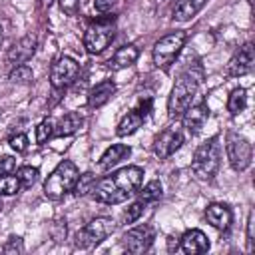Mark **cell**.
Listing matches in <instances>:
<instances>
[{
  "instance_id": "cell-1",
  "label": "cell",
  "mask_w": 255,
  "mask_h": 255,
  "mask_svg": "<svg viewBox=\"0 0 255 255\" xmlns=\"http://www.w3.org/2000/svg\"><path fill=\"white\" fill-rule=\"evenodd\" d=\"M141 181H143V169L137 165H128L114 171L112 175L98 179L92 187V195L96 201L106 205L124 203L139 189Z\"/></svg>"
},
{
  "instance_id": "cell-2",
  "label": "cell",
  "mask_w": 255,
  "mask_h": 255,
  "mask_svg": "<svg viewBox=\"0 0 255 255\" xmlns=\"http://www.w3.org/2000/svg\"><path fill=\"white\" fill-rule=\"evenodd\" d=\"M201 80H203V70L199 64L189 66L179 74V78L175 80V84L171 88L169 100H167V116L171 120L181 118L183 112L191 106V100L195 98Z\"/></svg>"
},
{
  "instance_id": "cell-3",
  "label": "cell",
  "mask_w": 255,
  "mask_h": 255,
  "mask_svg": "<svg viewBox=\"0 0 255 255\" xmlns=\"http://www.w3.org/2000/svg\"><path fill=\"white\" fill-rule=\"evenodd\" d=\"M78 177H80V171H78L76 163H72L70 159L60 161L58 167L48 175V179L44 183V195L52 201L64 199L76 187Z\"/></svg>"
},
{
  "instance_id": "cell-4",
  "label": "cell",
  "mask_w": 255,
  "mask_h": 255,
  "mask_svg": "<svg viewBox=\"0 0 255 255\" xmlns=\"http://www.w3.org/2000/svg\"><path fill=\"white\" fill-rule=\"evenodd\" d=\"M221 163V147L217 143V137H209L203 141L191 159V169L199 179H213Z\"/></svg>"
},
{
  "instance_id": "cell-5",
  "label": "cell",
  "mask_w": 255,
  "mask_h": 255,
  "mask_svg": "<svg viewBox=\"0 0 255 255\" xmlns=\"http://www.w3.org/2000/svg\"><path fill=\"white\" fill-rule=\"evenodd\" d=\"M116 36V18L106 16L94 20L84 34V48L88 54H102Z\"/></svg>"
},
{
  "instance_id": "cell-6",
  "label": "cell",
  "mask_w": 255,
  "mask_h": 255,
  "mask_svg": "<svg viewBox=\"0 0 255 255\" xmlns=\"http://www.w3.org/2000/svg\"><path fill=\"white\" fill-rule=\"evenodd\" d=\"M185 38L187 36L181 30L171 32V34L159 38L155 42V46H153V64L167 72L169 66L177 60V56H179V52H181V48L185 44Z\"/></svg>"
},
{
  "instance_id": "cell-7",
  "label": "cell",
  "mask_w": 255,
  "mask_h": 255,
  "mask_svg": "<svg viewBox=\"0 0 255 255\" xmlns=\"http://www.w3.org/2000/svg\"><path fill=\"white\" fill-rule=\"evenodd\" d=\"M114 231H116V221L112 217H96L76 233V247L80 249L94 247L106 237H110Z\"/></svg>"
},
{
  "instance_id": "cell-8",
  "label": "cell",
  "mask_w": 255,
  "mask_h": 255,
  "mask_svg": "<svg viewBox=\"0 0 255 255\" xmlns=\"http://www.w3.org/2000/svg\"><path fill=\"white\" fill-rule=\"evenodd\" d=\"M225 151H227V159L235 171H243L251 165V143L243 135L229 131L225 137Z\"/></svg>"
},
{
  "instance_id": "cell-9",
  "label": "cell",
  "mask_w": 255,
  "mask_h": 255,
  "mask_svg": "<svg viewBox=\"0 0 255 255\" xmlns=\"http://www.w3.org/2000/svg\"><path fill=\"white\" fill-rule=\"evenodd\" d=\"M80 74V66L76 60L68 58V56H62L54 62L52 66V72H50V84H52V90L54 92H64L66 88H70L76 78Z\"/></svg>"
},
{
  "instance_id": "cell-10",
  "label": "cell",
  "mask_w": 255,
  "mask_h": 255,
  "mask_svg": "<svg viewBox=\"0 0 255 255\" xmlns=\"http://www.w3.org/2000/svg\"><path fill=\"white\" fill-rule=\"evenodd\" d=\"M155 239V231L151 225H139V227H133L129 229L126 235H124V247L133 253V255H139V253H145L151 243Z\"/></svg>"
},
{
  "instance_id": "cell-11",
  "label": "cell",
  "mask_w": 255,
  "mask_h": 255,
  "mask_svg": "<svg viewBox=\"0 0 255 255\" xmlns=\"http://www.w3.org/2000/svg\"><path fill=\"white\" fill-rule=\"evenodd\" d=\"M149 110H151V98H143V100H139V104H137L131 112H128V114L122 118V122L118 124L116 133L122 135V137H124V135H131V133L143 124V120L147 118Z\"/></svg>"
},
{
  "instance_id": "cell-12",
  "label": "cell",
  "mask_w": 255,
  "mask_h": 255,
  "mask_svg": "<svg viewBox=\"0 0 255 255\" xmlns=\"http://www.w3.org/2000/svg\"><path fill=\"white\" fill-rule=\"evenodd\" d=\"M181 143H183V133L177 128H165L153 141V153L159 159H167L181 147Z\"/></svg>"
},
{
  "instance_id": "cell-13",
  "label": "cell",
  "mask_w": 255,
  "mask_h": 255,
  "mask_svg": "<svg viewBox=\"0 0 255 255\" xmlns=\"http://www.w3.org/2000/svg\"><path fill=\"white\" fill-rule=\"evenodd\" d=\"M253 62H255L253 44L247 42V44H243V46L233 54V58L229 60V64H227V76L239 78V76L249 74L251 68H253Z\"/></svg>"
},
{
  "instance_id": "cell-14",
  "label": "cell",
  "mask_w": 255,
  "mask_h": 255,
  "mask_svg": "<svg viewBox=\"0 0 255 255\" xmlns=\"http://www.w3.org/2000/svg\"><path fill=\"white\" fill-rule=\"evenodd\" d=\"M36 52V36L34 34H26L24 38H20L10 50H8V56L6 60L12 64V66H18V64H26Z\"/></svg>"
},
{
  "instance_id": "cell-15",
  "label": "cell",
  "mask_w": 255,
  "mask_h": 255,
  "mask_svg": "<svg viewBox=\"0 0 255 255\" xmlns=\"http://www.w3.org/2000/svg\"><path fill=\"white\" fill-rule=\"evenodd\" d=\"M181 118H183V128H185L191 135H195V133H199L201 128L205 126V122H207V118H209V108H207L205 102H199V104H195V106H189V108L183 112Z\"/></svg>"
},
{
  "instance_id": "cell-16",
  "label": "cell",
  "mask_w": 255,
  "mask_h": 255,
  "mask_svg": "<svg viewBox=\"0 0 255 255\" xmlns=\"http://www.w3.org/2000/svg\"><path fill=\"white\" fill-rule=\"evenodd\" d=\"M183 253L195 255V253H205L209 249V239L201 229H189L181 235V243H179Z\"/></svg>"
},
{
  "instance_id": "cell-17",
  "label": "cell",
  "mask_w": 255,
  "mask_h": 255,
  "mask_svg": "<svg viewBox=\"0 0 255 255\" xmlns=\"http://www.w3.org/2000/svg\"><path fill=\"white\" fill-rule=\"evenodd\" d=\"M205 219L219 231H225L229 229L231 225V219H233V213L231 209L225 205V203H209L205 207Z\"/></svg>"
},
{
  "instance_id": "cell-18",
  "label": "cell",
  "mask_w": 255,
  "mask_h": 255,
  "mask_svg": "<svg viewBox=\"0 0 255 255\" xmlns=\"http://www.w3.org/2000/svg\"><path fill=\"white\" fill-rule=\"evenodd\" d=\"M116 94V84L112 80H104L100 84H96L90 94H88V106L90 108H102L106 102H110V98Z\"/></svg>"
},
{
  "instance_id": "cell-19",
  "label": "cell",
  "mask_w": 255,
  "mask_h": 255,
  "mask_svg": "<svg viewBox=\"0 0 255 255\" xmlns=\"http://www.w3.org/2000/svg\"><path fill=\"white\" fill-rule=\"evenodd\" d=\"M129 153H131L129 145H126V143H114V145H110V147L102 153L98 167H100V169H110V167H114L116 163H120L122 159H126Z\"/></svg>"
},
{
  "instance_id": "cell-20",
  "label": "cell",
  "mask_w": 255,
  "mask_h": 255,
  "mask_svg": "<svg viewBox=\"0 0 255 255\" xmlns=\"http://www.w3.org/2000/svg\"><path fill=\"white\" fill-rule=\"evenodd\" d=\"M207 0H177L175 8H173V20L177 22H185V20H191L203 6H205Z\"/></svg>"
},
{
  "instance_id": "cell-21",
  "label": "cell",
  "mask_w": 255,
  "mask_h": 255,
  "mask_svg": "<svg viewBox=\"0 0 255 255\" xmlns=\"http://www.w3.org/2000/svg\"><path fill=\"white\" fill-rule=\"evenodd\" d=\"M137 56H139V50H137L133 44H128V46H122V48L116 50V54H114V58H112L110 64H112L116 70H122V68H128V66L135 64Z\"/></svg>"
},
{
  "instance_id": "cell-22",
  "label": "cell",
  "mask_w": 255,
  "mask_h": 255,
  "mask_svg": "<svg viewBox=\"0 0 255 255\" xmlns=\"http://www.w3.org/2000/svg\"><path fill=\"white\" fill-rule=\"evenodd\" d=\"M82 124H84L82 116L76 114V112H70V114H66V116L60 120L58 129H54V133H56V135H72V133H76V131L82 128Z\"/></svg>"
},
{
  "instance_id": "cell-23",
  "label": "cell",
  "mask_w": 255,
  "mask_h": 255,
  "mask_svg": "<svg viewBox=\"0 0 255 255\" xmlns=\"http://www.w3.org/2000/svg\"><path fill=\"white\" fill-rule=\"evenodd\" d=\"M245 104H247V94H245V90H243V88H237V90H233V92L229 94L227 110H229V114L237 116L239 112H243V110H245Z\"/></svg>"
},
{
  "instance_id": "cell-24",
  "label": "cell",
  "mask_w": 255,
  "mask_h": 255,
  "mask_svg": "<svg viewBox=\"0 0 255 255\" xmlns=\"http://www.w3.org/2000/svg\"><path fill=\"white\" fill-rule=\"evenodd\" d=\"M38 175H40L38 167H32V165H22V167L18 169V173H16V177H18L22 189L32 187V185L38 181Z\"/></svg>"
},
{
  "instance_id": "cell-25",
  "label": "cell",
  "mask_w": 255,
  "mask_h": 255,
  "mask_svg": "<svg viewBox=\"0 0 255 255\" xmlns=\"http://www.w3.org/2000/svg\"><path fill=\"white\" fill-rule=\"evenodd\" d=\"M161 197V183L157 179H151L143 185V189L139 191V201L147 203V201H155Z\"/></svg>"
},
{
  "instance_id": "cell-26",
  "label": "cell",
  "mask_w": 255,
  "mask_h": 255,
  "mask_svg": "<svg viewBox=\"0 0 255 255\" xmlns=\"http://www.w3.org/2000/svg\"><path fill=\"white\" fill-rule=\"evenodd\" d=\"M20 181L16 175H0V195H16L20 191Z\"/></svg>"
},
{
  "instance_id": "cell-27",
  "label": "cell",
  "mask_w": 255,
  "mask_h": 255,
  "mask_svg": "<svg viewBox=\"0 0 255 255\" xmlns=\"http://www.w3.org/2000/svg\"><path fill=\"white\" fill-rule=\"evenodd\" d=\"M10 80L14 82V84H30L32 80H34V74H32V70L26 66V64H18V66H14V70L10 72Z\"/></svg>"
},
{
  "instance_id": "cell-28",
  "label": "cell",
  "mask_w": 255,
  "mask_h": 255,
  "mask_svg": "<svg viewBox=\"0 0 255 255\" xmlns=\"http://www.w3.org/2000/svg\"><path fill=\"white\" fill-rule=\"evenodd\" d=\"M52 135H54V124H52V120L40 122L38 128H36V141L42 145V143H46Z\"/></svg>"
},
{
  "instance_id": "cell-29",
  "label": "cell",
  "mask_w": 255,
  "mask_h": 255,
  "mask_svg": "<svg viewBox=\"0 0 255 255\" xmlns=\"http://www.w3.org/2000/svg\"><path fill=\"white\" fill-rule=\"evenodd\" d=\"M94 177L90 175V173H86V175H80L78 177V181H76V195H86L88 191H92V187H94Z\"/></svg>"
},
{
  "instance_id": "cell-30",
  "label": "cell",
  "mask_w": 255,
  "mask_h": 255,
  "mask_svg": "<svg viewBox=\"0 0 255 255\" xmlns=\"http://www.w3.org/2000/svg\"><path fill=\"white\" fill-rule=\"evenodd\" d=\"M141 213H143V201H135V203H131V205L128 207V211L124 213V221H126V223H133V221L139 219Z\"/></svg>"
},
{
  "instance_id": "cell-31",
  "label": "cell",
  "mask_w": 255,
  "mask_h": 255,
  "mask_svg": "<svg viewBox=\"0 0 255 255\" xmlns=\"http://www.w3.org/2000/svg\"><path fill=\"white\" fill-rule=\"evenodd\" d=\"M10 145H12V149H16V151H26V149H28V135H26V133H16V135H12V137H10Z\"/></svg>"
},
{
  "instance_id": "cell-32",
  "label": "cell",
  "mask_w": 255,
  "mask_h": 255,
  "mask_svg": "<svg viewBox=\"0 0 255 255\" xmlns=\"http://www.w3.org/2000/svg\"><path fill=\"white\" fill-rule=\"evenodd\" d=\"M253 241H255V213L251 211L249 213V219H247V247L249 251H253Z\"/></svg>"
},
{
  "instance_id": "cell-33",
  "label": "cell",
  "mask_w": 255,
  "mask_h": 255,
  "mask_svg": "<svg viewBox=\"0 0 255 255\" xmlns=\"http://www.w3.org/2000/svg\"><path fill=\"white\" fill-rule=\"evenodd\" d=\"M60 8L68 16H76L80 10V0H60Z\"/></svg>"
},
{
  "instance_id": "cell-34",
  "label": "cell",
  "mask_w": 255,
  "mask_h": 255,
  "mask_svg": "<svg viewBox=\"0 0 255 255\" xmlns=\"http://www.w3.org/2000/svg\"><path fill=\"white\" fill-rule=\"evenodd\" d=\"M14 169H16V161H14V157H10V155L0 157V175L12 173Z\"/></svg>"
},
{
  "instance_id": "cell-35",
  "label": "cell",
  "mask_w": 255,
  "mask_h": 255,
  "mask_svg": "<svg viewBox=\"0 0 255 255\" xmlns=\"http://www.w3.org/2000/svg\"><path fill=\"white\" fill-rule=\"evenodd\" d=\"M4 253H20L22 251V239L20 237H10V241L6 245H2Z\"/></svg>"
},
{
  "instance_id": "cell-36",
  "label": "cell",
  "mask_w": 255,
  "mask_h": 255,
  "mask_svg": "<svg viewBox=\"0 0 255 255\" xmlns=\"http://www.w3.org/2000/svg\"><path fill=\"white\" fill-rule=\"evenodd\" d=\"M114 4H116V0H94V8L100 14H108L114 8Z\"/></svg>"
},
{
  "instance_id": "cell-37",
  "label": "cell",
  "mask_w": 255,
  "mask_h": 255,
  "mask_svg": "<svg viewBox=\"0 0 255 255\" xmlns=\"http://www.w3.org/2000/svg\"><path fill=\"white\" fill-rule=\"evenodd\" d=\"M2 42H4V30H2V26H0V46H2Z\"/></svg>"
},
{
  "instance_id": "cell-38",
  "label": "cell",
  "mask_w": 255,
  "mask_h": 255,
  "mask_svg": "<svg viewBox=\"0 0 255 255\" xmlns=\"http://www.w3.org/2000/svg\"><path fill=\"white\" fill-rule=\"evenodd\" d=\"M0 116H2V112H0Z\"/></svg>"
}]
</instances>
